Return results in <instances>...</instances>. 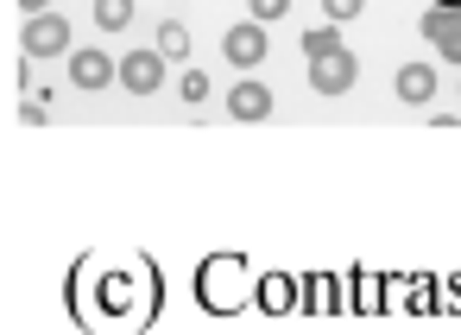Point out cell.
Here are the masks:
<instances>
[{"label": "cell", "mask_w": 461, "mask_h": 335, "mask_svg": "<svg viewBox=\"0 0 461 335\" xmlns=\"http://www.w3.org/2000/svg\"><path fill=\"white\" fill-rule=\"evenodd\" d=\"M392 89H398V102H404V108H423V102L436 95V64H398Z\"/></svg>", "instance_id": "9c48e42d"}, {"label": "cell", "mask_w": 461, "mask_h": 335, "mask_svg": "<svg viewBox=\"0 0 461 335\" xmlns=\"http://www.w3.org/2000/svg\"><path fill=\"white\" fill-rule=\"evenodd\" d=\"M20 51L39 64V58H64L70 51V20L58 14V7H45V14H26V26H20Z\"/></svg>", "instance_id": "7a4b0ae2"}, {"label": "cell", "mask_w": 461, "mask_h": 335, "mask_svg": "<svg viewBox=\"0 0 461 335\" xmlns=\"http://www.w3.org/2000/svg\"><path fill=\"white\" fill-rule=\"evenodd\" d=\"M360 7H366V0H322L329 26H348V20H360Z\"/></svg>", "instance_id": "9a60e30c"}, {"label": "cell", "mask_w": 461, "mask_h": 335, "mask_svg": "<svg viewBox=\"0 0 461 335\" xmlns=\"http://www.w3.org/2000/svg\"><path fill=\"white\" fill-rule=\"evenodd\" d=\"M114 83H121L127 95H152V89H165V58H158L152 45H140V51H127V58L114 64Z\"/></svg>", "instance_id": "3957f363"}, {"label": "cell", "mask_w": 461, "mask_h": 335, "mask_svg": "<svg viewBox=\"0 0 461 335\" xmlns=\"http://www.w3.org/2000/svg\"><path fill=\"white\" fill-rule=\"evenodd\" d=\"M329 51H341V32H335V26L303 32V64H310V58H329Z\"/></svg>", "instance_id": "7c38bea8"}, {"label": "cell", "mask_w": 461, "mask_h": 335, "mask_svg": "<svg viewBox=\"0 0 461 335\" xmlns=\"http://www.w3.org/2000/svg\"><path fill=\"white\" fill-rule=\"evenodd\" d=\"M417 32L429 39V51H436L442 64L461 70V7H429V14L417 20Z\"/></svg>", "instance_id": "5b68a950"}, {"label": "cell", "mask_w": 461, "mask_h": 335, "mask_svg": "<svg viewBox=\"0 0 461 335\" xmlns=\"http://www.w3.org/2000/svg\"><path fill=\"white\" fill-rule=\"evenodd\" d=\"M158 58H165V64H184V58H190V26H184V20H165V26H158Z\"/></svg>", "instance_id": "30bf717a"}, {"label": "cell", "mask_w": 461, "mask_h": 335, "mask_svg": "<svg viewBox=\"0 0 461 335\" xmlns=\"http://www.w3.org/2000/svg\"><path fill=\"white\" fill-rule=\"evenodd\" d=\"M20 121H26V127H45V121H51V114H45V102H39V95H32V102H26V108H20Z\"/></svg>", "instance_id": "e0dca14e"}, {"label": "cell", "mask_w": 461, "mask_h": 335, "mask_svg": "<svg viewBox=\"0 0 461 335\" xmlns=\"http://www.w3.org/2000/svg\"><path fill=\"white\" fill-rule=\"evenodd\" d=\"M20 7H26V14H45V7H51V0H20Z\"/></svg>", "instance_id": "ac0fdd59"}, {"label": "cell", "mask_w": 461, "mask_h": 335, "mask_svg": "<svg viewBox=\"0 0 461 335\" xmlns=\"http://www.w3.org/2000/svg\"><path fill=\"white\" fill-rule=\"evenodd\" d=\"M247 291H253V285H247V259H240V253H209V259L196 266V297H203L209 310L228 316V310L247 303Z\"/></svg>", "instance_id": "6da1fadb"}, {"label": "cell", "mask_w": 461, "mask_h": 335, "mask_svg": "<svg viewBox=\"0 0 461 335\" xmlns=\"http://www.w3.org/2000/svg\"><path fill=\"white\" fill-rule=\"evenodd\" d=\"M291 303V285L285 278H266V310H285Z\"/></svg>", "instance_id": "2e32d148"}, {"label": "cell", "mask_w": 461, "mask_h": 335, "mask_svg": "<svg viewBox=\"0 0 461 335\" xmlns=\"http://www.w3.org/2000/svg\"><path fill=\"white\" fill-rule=\"evenodd\" d=\"M429 7H461V0H429Z\"/></svg>", "instance_id": "d6986e66"}, {"label": "cell", "mask_w": 461, "mask_h": 335, "mask_svg": "<svg viewBox=\"0 0 461 335\" xmlns=\"http://www.w3.org/2000/svg\"><path fill=\"white\" fill-rule=\"evenodd\" d=\"M221 51H228V64H234V70H259V64H266V51H272V39H266V26H259V20H240V26L221 39Z\"/></svg>", "instance_id": "8992f818"}, {"label": "cell", "mask_w": 461, "mask_h": 335, "mask_svg": "<svg viewBox=\"0 0 461 335\" xmlns=\"http://www.w3.org/2000/svg\"><path fill=\"white\" fill-rule=\"evenodd\" d=\"M209 89H215V83H209V70H184V83H177V95H184L190 108H203V102H209Z\"/></svg>", "instance_id": "4fadbf2b"}, {"label": "cell", "mask_w": 461, "mask_h": 335, "mask_svg": "<svg viewBox=\"0 0 461 335\" xmlns=\"http://www.w3.org/2000/svg\"><path fill=\"white\" fill-rule=\"evenodd\" d=\"M70 83H77V89H108V83H114V58L95 51V45H89V51H70Z\"/></svg>", "instance_id": "ba28073f"}, {"label": "cell", "mask_w": 461, "mask_h": 335, "mask_svg": "<svg viewBox=\"0 0 461 335\" xmlns=\"http://www.w3.org/2000/svg\"><path fill=\"white\" fill-rule=\"evenodd\" d=\"M228 114H234V121H266V114H272V89L247 70V77L228 89Z\"/></svg>", "instance_id": "52a82bcc"}, {"label": "cell", "mask_w": 461, "mask_h": 335, "mask_svg": "<svg viewBox=\"0 0 461 335\" xmlns=\"http://www.w3.org/2000/svg\"><path fill=\"white\" fill-rule=\"evenodd\" d=\"M285 14H291V0H247V20H259V26H272Z\"/></svg>", "instance_id": "5bb4252c"}, {"label": "cell", "mask_w": 461, "mask_h": 335, "mask_svg": "<svg viewBox=\"0 0 461 335\" xmlns=\"http://www.w3.org/2000/svg\"><path fill=\"white\" fill-rule=\"evenodd\" d=\"M95 26L102 32H127L133 26V0H95Z\"/></svg>", "instance_id": "8fae6325"}, {"label": "cell", "mask_w": 461, "mask_h": 335, "mask_svg": "<svg viewBox=\"0 0 461 335\" xmlns=\"http://www.w3.org/2000/svg\"><path fill=\"white\" fill-rule=\"evenodd\" d=\"M360 83V58L341 45V51H329V58H310V89L316 95H348Z\"/></svg>", "instance_id": "277c9868"}]
</instances>
